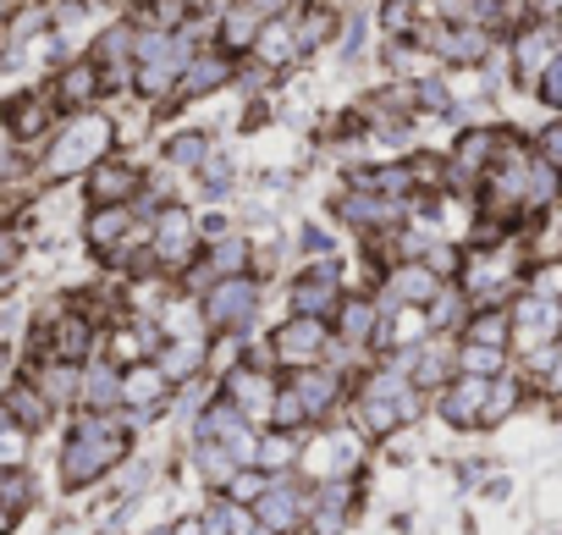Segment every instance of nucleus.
<instances>
[{
	"mask_svg": "<svg viewBox=\"0 0 562 535\" xmlns=\"http://www.w3.org/2000/svg\"><path fill=\"white\" fill-rule=\"evenodd\" d=\"M304 508H310V486L299 480V469L288 475H270L265 491L254 497V519L276 535H299L304 530Z\"/></svg>",
	"mask_w": 562,
	"mask_h": 535,
	"instance_id": "10",
	"label": "nucleus"
},
{
	"mask_svg": "<svg viewBox=\"0 0 562 535\" xmlns=\"http://www.w3.org/2000/svg\"><path fill=\"white\" fill-rule=\"evenodd\" d=\"M12 524H18V519H12V513H7V508H0V535H7V530H12Z\"/></svg>",
	"mask_w": 562,
	"mask_h": 535,
	"instance_id": "56",
	"label": "nucleus"
},
{
	"mask_svg": "<svg viewBox=\"0 0 562 535\" xmlns=\"http://www.w3.org/2000/svg\"><path fill=\"white\" fill-rule=\"evenodd\" d=\"M232 78H237V56H226L221 45H199V51L188 56V67H182V78H177V89H171V100H166V105L210 100V94L232 89Z\"/></svg>",
	"mask_w": 562,
	"mask_h": 535,
	"instance_id": "13",
	"label": "nucleus"
},
{
	"mask_svg": "<svg viewBox=\"0 0 562 535\" xmlns=\"http://www.w3.org/2000/svg\"><path fill=\"white\" fill-rule=\"evenodd\" d=\"M100 337H105V326H100V315H89V304H83V310H56V315L34 332V348H40V359L83 365V359L100 354Z\"/></svg>",
	"mask_w": 562,
	"mask_h": 535,
	"instance_id": "6",
	"label": "nucleus"
},
{
	"mask_svg": "<svg viewBox=\"0 0 562 535\" xmlns=\"http://www.w3.org/2000/svg\"><path fill=\"white\" fill-rule=\"evenodd\" d=\"M50 94H56V105H61V111H89V105L105 94V83H100V67H94L89 56H72V62H61V67H56V78H50Z\"/></svg>",
	"mask_w": 562,
	"mask_h": 535,
	"instance_id": "22",
	"label": "nucleus"
},
{
	"mask_svg": "<svg viewBox=\"0 0 562 535\" xmlns=\"http://www.w3.org/2000/svg\"><path fill=\"white\" fill-rule=\"evenodd\" d=\"M381 315H386V304H381L375 293H342V304H337V315H331V337H337L348 354H364V348L375 343Z\"/></svg>",
	"mask_w": 562,
	"mask_h": 535,
	"instance_id": "19",
	"label": "nucleus"
},
{
	"mask_svg": "<svg viewBox=\"0 0 562 535\" xmlns=\"http://www.w3.org/2000/svg\"><path fill=\"white\" fill-rule=\"evenodd\" d=\"M276 376H270V365H254L248 354L243 359H232L226 370H221V398L248 420V425H265L270 420V398H276Z\"/></svg>",
	"mask_w": 562,
	"mask_h": 535,
	"instance_id": "8",
	"label": "nucleus"
},
{
	"mask_svg": "<svg viewBox=\"0 0 562 535\" xmlns=\"http://www.w3.org/2000/svg\"><path fill=\"white\" fill-rule=\"evenodd\" d=\"M485 398H491V381H485V376H452V381L441 387L436 409H441V420H447L452 431H480V425H485Z\"/></svg>",
	"mask_w": 562,
	"mask_h": 535,
	"instance_id": "20",
	"label": "nucleus"
},
{
	"mask_svg": "<svg viewBox=\"0 0 562 535\" xmlns=\"http://www.w3.org/2000/svg\"><path fill=\"white\" fill-rule=\"evenodd\" d=\"M248 62H254V67H265L270 78H276V73H288V67L299 62V40H293V12H281V18H265V23H259V40H254Z\"/></svg>",
	"mask_w": 562,
	"mask_h": 535,
	"instance_id": "23",
	"label": "nucleus"
},
{
	"mask_svg": "<svg viewBox=\"0 0 562 535\" xmlns=\"http://www.w3.org/2000/svg\"><path fill=\"white\" fill-rule=\"evenodd\" d=\"M364 464V442L348 436V431H331L321 436L315 447H299V469H310L315 480H337V475H353Z\"/></svg>",
	"mask_w": 562,
	"mask_h": 535,
	"instance_id": "21",
	"label": "nucleus"
},
{
	"mask_svg": "<svg viewBox=\"0 0 562 535\" xmlns=\"http://www.w3.org/2000/svg\"><path fill=\"white\" fill-rule=\"evenodd\" d=\"M529 293H540V299H557V304H562V259H540V265H535Z\"/></svg>",
	"mask_w": 562,
	"mask_h": 535,
	"instance_id": "44",
	"label": "nucleus"
},
{
	"mask_svg": "<svg viewBox=\"0 0 562 535\" xmlns=\"http://www.w3.org/2000/svg\"><path fill=\"white\" fill-rule=\"evenodd\" d=\"M56 122H61V105H56L50 83L45 89H18V94H7V105H0V133H7L12 149H23V155L34 144H45Z\"/></svg>",
	"mask_w": 562,
	"mask_h": 535,
	"instance_id": "7",
	"label": "nucleus"
},
{
	"mask_svg": "<svg viewBox=\"0 0 562 535\" xmlns=\"http://www.w3.org/2000/svg\"><path fill=\"white\" fill-rule=\"evenodd\" d=\"M529 7H535V18H540V23H551V18L562 12V0H529Z\"/></svg>",
	"mask_w": 562,
	"mask_h": 535,
	"instance_id": "52",
	"label": "nucleus"
},
{
	"mask_svg": "<svg viewBox=\"0 0 562 535\" xmlns=\"http://www.w3.org/2000/svg\"><path fill=\"white\" fill-rule=\"evenodd\" d=\"M29 442H34V431H23L12 414H0V469H23L29 464Z\"/></svg>",
	"mask_w": 562,
	"mask_h": 535,
	"instance_id": "41",
	"label": "nucleus"
},
{
	"mask_svg": "<svg viewBox=\"0 0 562 535\" xmlns=\"http://www.w3.org/2000/svg\"><path fill=\"white\" fill-rule=\"evenodd\" d=\"M513 409H518V381H507V376H491V398H485V425L507 420Z\"/></svg>",
	"mask_w": 562,
	"mask_h": 535,
	"instance_id": "43",
	"label": "nucleus"
},
{
	"mask_svg": "<svg viewBox=\"0 0 562 535\" xmlns=\"http://www.w3.org/2000/svg\"><path fill=\"white\" fill-rule=\"evenodd\" d=\"M386 7H414V12H425V0H386Z\"/></svg>",
	"mask_w": 562,
	"mask_h": 535,
	"instance_id": "54",
	"label": "nucleus"
},
{
	"mask_svg": "<svg viewBox=\"0 0 562 535\" xmlns=\"http://www.w3.org/2000/svg\"><path fill=\"white\" fill-rule=\"evenodd\" d=\"M452 365H458V376H502L507 370V348H491V343H458L452 348Z\"/></svg>",
	"mask_w": 562,
	"mask_h": 535,
	"instance_id": "37",
	"label": "nucleus"
},
{
	"mask_svg": "<svg viewBox=\"0 0 562 535\" xmlns=\"http://www.w3.org/2000/svg\"><path fill=\"white\" fill-rule=\"evenodd\" d=\"M299 447H304V431H276V425H265V431H259V447H254V464H259L265 475H288V469H299Z\"/></svg>",
	"mask_w": 562,
	"mask_h": 535,
	"instance_id": "33",
	"label": "nucleus"
},
{
	"mask_svg": "<svg viewBox=\"0 0 562 535\" xmlns=\"http://www.w3.org/2000/svg\"><path fill=\"white\" fill-rule=\"evenodd\" d=\"M507 321H513V343L507 348H524V354H540L557 343L562 332V304L557 299H540V293H524L507 304Z\"/></svg>",
	"mask_w": 562,
	"mask_h": 535,
	"instance_id": "14",
	"label": "nucleus"
},
{
	"mask_svg": "<svg viewBox=\"0 0 562 535\" xmlns=\"http://www.w3.org/2000/svg\"><path fill=\"white\" fill-rule=\"evenodd\" d=\"M337 29H342V12H337V7H326V0H310V7H293V40H299V56L337 45Z\"/></svg>",
	"mask_w": 562,
	"mask_h": 535,
	"instance_id": "28",
	"label": "nucleus"
},
{
	"mask_svg": "<svg viewBox=\"0 0 562 535\" xmlns=\"http://www.w3.org/2000/svg\"><path fill=\"white\" fill-rule=\"evenodd\" d=\"M546 29H551V34H557V45H562V12H557V18L546 23Z\"/></svg>",
	"mask_w": 562,
	"mask_h": 535,
	"instance_id": "55",
	"label": "nucleus"
},
{
	"mask_svg": "<svg viewBox=\"0 0 562 535\" xmlns=\"http://www.w3.org/2000/svg\"><path fill=\"white\" fill-rule=\"evenodd\" d=\"M138 188H144V166L127 160V155H116V149L83 171V199L89 204H133Z\"/></svg>",
	"mask_w": 562,
	"mask_h": 535,
	"instance_id": "18",
	"label": "nucleus"
},
{
	"mask_svg": "<svg viewBox=\"0 0 562 535\" xmlns=\"http://www.w3.org/2000/svg\"><path fill=\"white\" fill-rule=\"evenodd\" d=\"M259 304H265V282L248 277V271H243V277H226V282H215V288L199 293V315H204V332H210V337H248Z\"/></svg>",
	"mask_w": 562,
	"mask_h": 535,
	"instance_id": "3",
	"label": "nucleus"
},
{
	"mask_svg": "<svg viewBox=\"0 0 562 535\" xmlns=\"http://www.w3.org/2000/svg\"><path fill=\"white\" fill-rule=\"evenodd\" d=\"M171 535H204V519H199V513H188V519H177V524H171Z\"/></svg>",
	"mask_w": 562,
	"mask_h": 535,
	"instance_id": "51",
	"label": "nucleus"
},
{
	"mask_svg": "<svg viewBox=\"0 0 562 535\" xmlns=\"http://www.w3.org/2000/svg\"><path fill=\"white\" fill-rule=\"evenodd\" d=\"M133 45H138V23H133V18H116V23L100 29L94 45L83 51V56L100 67L105 94H133Z\"/></svg>",
	"mask_w": 562,
	"mask_h": 535,
	"instance_id": "9",
	"label": "nucleus"
},
{
	"mask_svg": "<svg viewBox=\"0 0 562 535\" xmlns=\"http://www.w3.org/2000/svg\"><path fill=\"white\" fill-rule=\"evenodd\" d=\"M469 310H474V304H469V293H463L458 282H441V288H436V299L425 304V326H430L436 337H452V332L469 321Z\"/></svg>",
	"mask_w": 562,
	"mask_h": 535,
	"instance_id": "35",
	"label": "nucleus"
},
{
	"mask_svg": "<svg viewBox=\"0 0 562 535\" xmlns=\"http://www.w3.org/2000/svg\"><path fill=\"white\" fill-rule=\"evenodd\" d=\"M199 182H204V199H232V188H237L232 155H215V149H210V160L199 166Z\"/></svg>",
	"mask_w": 562,
	"mask_h": 535,
	"instance_id": "40",
	"label": "nucleus"
},
{
	"mask_svg": "<svg viewBox=\"0 0 562 535\" xmlns=\"http://www.w3.org/2000/svg\"><path fill=\"white\" fill-rule=\"evenodd\" d=\"M507 51H513V78L535 89L540 67L557 56V34H551L546 23H529V29H518V34H513V45H507Z\"/></svg>",
	"mask_w": 562,
	"mask_h": 535,
	"instance_id": "27",
	"label": "nucleus"
},
{
	"mask_svg": "<svg viewBox=\"0 0 562 535\" xmlns=\"http://www.w3.org/2000/svg\"><path fill=\"white\" fill-rule=\"evenodd\" d=\"M50 29V0H23L18 12H7V23H0V45L7 51H23L29 40H40Z\"/></svg>",
	"mask_w": 562,
	"mask_h": 535,
	"instance_id": "36",
	"label": "nucleus"
},
{
	"mask_svg": "<svg viewBox=\"0 0 562 535\" xmlns=\"http://www.w3.org/2000/svg\"><path fill=\"white\" fill-rule=\"evenodd\" d=\"M155 365L166 370L171 387H182V381H193V376L210 370V337H166L155 348Z\"/></svg>",
	"mask_w": 562,
	"mask_h": 535,
	"instance_id": "26",
	"label": "nucleus"
},
{
	"mask_svg": "<svg viewBox=\"0 0 562 535\" xmlns=\"http://www.w3.org/2000/svg\"><path fill=\"white\" fill-rule=\"evenodd\" d=\"M78 409H100V414L122 409V365H111L105 354L83 359L78 365Z\"/></svg>",
	"mask_w": 562,
	"mask_h": 535,
	"instance_id": "24",
	"label": "nucleus"
},
{
	"mask_svg": "<svg viewBox=\"0 0 562 535\" xmlns=\"http://www.w3.org/2000/svg\"><path fill=\"white\" fill-rule=\"evenodd\" d=\"M149 535H171V524H160V530H149Z\"/></svg>",
	"mask_w": 562,
	"mask_h": 535,
	"instance_id": "58",
	"label": "nucleus"
},
{
	"mask_svg": "<svg viewBox=\"0 0 562 535\" xmlns=\"http://www.w3.org/2000/svg\"><path fill=\"white\" fill-rule=\"evenodd\" d=\"M342 265L337 259H304V271L293 277V288H288V304H293V315H321V321H331L337 315V304H342Z\"/></svg>",
	"mask_w": 562,
	"mask_h": 535,
	"instance_id": "12",
	"label": "nucleus"
},
{
	"mask_svg": "<svg viewBox=\"0 0 562 535\" xmlns=\"http://www.w3.org/2000/svg\"><path fill=\"white\" fill-rule=\"evenodd\" d=\"M299 254H304V259H337V237H331L326 226H304V232H299Z\"/></svg>",
	"mask_w": 562,
	"mask_h": 535,
	"instance_id": "45",
	"label": "nucleus"
},
{
	"mask_svg": "<svg viewBox=\"0 0 562 535\" xmlns=\"http://www.w3.org/2000/svg\"><path fill=\"white\" fill-rule=\"evenodd\" d=\"M226 232H232V215H221V210H215V215H199V243H215V237H226Z\"/></svg>",
	"mask_w": 562,
	"mask_h": 535,
	"instance_id": "48",
	"label": "nucleus"
},
{
	"mask_svg": "<svg viewBox=\"0 0 562 535\" xmlns=\"http://www.w3.org/2000/svg\"><path fill=\"white\" fill-rule=\"evenodd\" d=\"M353 420H359V436H392L403 431V403L397 398H381V392H353Z\"/></svg>",
	"mask_w": 562,
	"mask_h": 535,
	"instance_id": "32",
	"label": "nucleus"
},
{
	"mask_svg": "<svg viewBox=\"0 0 562 535\" xmlns=\"http://www.w3.org/2000/svg\"><path fill=\"white\" fill-rule=\"evenodd\" d=\"M342 370L337 365H310V370H288V392L299 398V409H304V425L315 431V425H326L331 414H337V403H342Z\"/></svg>",
	"mask_w": 562,
	"mask_h": 535,
	"instance_id": "15",
	"label": "nucleus"
},
{
	"mask_svg": "<svg viewBox=\"0 0 562 535\" xmlns=\"http://www.w3.org/2000/svg\"><path fill=\"white\" fill-rule=\"evenodd\" d=\"M248 7H254L259 18H281V12H293L299 0H248Z\"/></svg>",
	"mask_w": 562,
	"mask_h": 535,
	"instance_id": "50",
	"label": "nucleus"
},
{
	"mask_svg": "<svg viewBox=\"0 0 562 535\" xmlns=\"http://www.w3.org/2000/svg\"><path fill=\"white\" fill-rule=\"evenodd\" d=\"M265 354H270L276 370L326 365V354H331V321H321V315H288V321H276V332L265 337Z\"/></svg>",
	"mask_w": 562,
	"mask_h": 535,
	"instance_id": "5",
	"label": "nucleus"
},
{
	"mask_svg": "<svg viewBox=\"0 0 562 535\" xmlns=\"http://www.w3.org/2000/svg\"><path fill=\"white\" fill-rule=\"evenodd\" d=\"M29 381L40 387V398L50 409H78V365H67V359H34Z\"/></svg>",
	"mask_w": 562,
	"mask_h": 535,
	"instance_id": "30",
	"label": "nucleus"
},
{
	"mask_svg": "<svg viewBox=\"0 0 562 535\" xmlns=\"http://www.w3.org/2000/svg\"><path fill=\"white\" fill-rule=\"evenodd\" d=\"M540 155H546V160H551V166H562V122H557V127H546V133H540Z\"/></svg>",
	"mask_w": 562,
	"mask_h": 535,
	"instance_id": "49",
	"label": "nucleus"
},
{
	"mask_svg": "<svg viewBox=\"0 0 562 535\" xmlns=\"http://www.w3.org/2000/svg\"><path fill=\"white\" fill-rule=\"evenodd\" d=\"M265 480H270V475H265L259 464H243V469H237V475H232V480L221 486V497H232V502H243V508H254V497L265 491Z\"/></svg>",
	"mask_w": 562,
	"mask_h": 535,
	"instance_id": "42",
	"label": "nucleus"
},
{
	"mask_svg": "<svg viewBox=\"0 0 562 535\" xmlns=\"http://www.w3.org/2000/svg\"><path fill=\"white\" fill-rule=\"evenodd\" d=\"M436 288H441V277L430 271L425 259H392L386 271H381L375 299H381L386 310H425V304L436 299Z\"/></svg>",
	"mask_w": 562,
	"mask_h": 535,
	"instance_id": "16",
	"label": "nucleus"
},
{
	"mask_svg": "<svg viewBox=\"0 0 562 535\" xmlns=\"http://www.w3.org/2000/svg\"><path fill=\"white\" fill-rule=\"evenodd\" d=\"M502 138H507L502 127H463L452 155H447V188H480V177L491 171Z\"/></svg>",
	"mask_w": 562,
	"mask_h": 535,
	"instance_id": "17",
	"label": "nucleus"
},
{
	"mask_svg": "<svg viewBox=\"0 0 562 535\" xmlns=\"http://www.w3.org/2000/svg\"><path fill=\"white\" fill-rule=\"evenodd\" d=\"M210 149H215V138H210L204 127H171L166 144H160V160L188 177V171H199V166L210 160Z\"/></svg>",
	"mask_w": 562,
	"mask_h": 535,
	"instance_id": "31",
	"label": "nucleus"
},
{
	"mask_svg": "<svg viewBox=\"0 0 562 535\" xmlns=\"http://www.w3.org/2000/svg\"><path fill=\"white\" fill-rule=\"evenodd\" d=\"M535 94L546 100V105H562V51L540 67V78H535Z\"/></svg>",
	"mask_w": 562,
	"mask_h": 535,
	"instance_id": "47",
	"label": "nucleus"
},
{
	"mask_svg": "<svg viewBox=\"0 0 562 535\" xmlns=\"http://www.w3.org/2000/svg\"><path fill=\"white\" fill-rule=\"evenodd\" d=\"M133 453V431L122 420V409L100 414V409H78L72 431L61 442V486L67 491H89L94 480H105L122 458Z\"/></svg>",
	"mask_w": 562,
	"mask_h": 535,
	"instance_id": "1",
	"label": "nucleus"
},
{
	"mask_svg": "<svg viewBox=\"0 0 562 535\" xmlns=\"http://www.w3.org/2000/svg\"><path fill=\"white\" fill-rule=\"evenodd\" d=\"M182 12H215V0H177Z\"/></svg>",
	"mask_w": 562,
	"mask_h": 535,
	"instance_id": "53",
	"label": "nucleus"
},
{
	"mask_svg": "<svg viewBox=\"0 0 562 535\" xmlns=\"http://www.w3.org/2000/svg\"><path fill=\"white\" fill-rule=\"evenodd\" d=\"M7 12H12V0H0V23H7Z\"/></svg>",
	"mask_w": 562,
	"mask_h": 535,
	"instance_id": "57",
	"label": "nucleus"
},
{
	"mask_svg": "<svg viewBox=\"0 0 562 535\" xmlns=\"http://www.w3.org/2000/svg\"><path fill=\"white\" fill-rule=\"evenodd\" d=\"M259 12L248 7V0H221V12H215V45L226 51V56H248L254 51V40H259Z\"/></svg>",
	"mask_w": 562,
	"mask_h": 535,
	"instance_id": "25",
	"label": "nucleus"
},
{
	"mask_svg": "<svg viewBox=\"0 0 562 535\" xmlns=\"http://www.w3.org/2000/svg\"><path fill=\"white\" fill-rule=\"evenodd\" d=\"M34 497H40V486H34L29 469H0V508H7L12 519H23L34 508Z\"/></svg>",
	"mask_w": 562,
	"mask_h": 535,
	"instance_id": "39",
	"label": "nucleus"
},
{
	"mask_svg": "<svg viewBox=\"0 0 562 535\" xmlns=\"http://www.w3.org/2000/svg\"><path fill=\"white\" fill-rule=\"evenodd\" d=\"M193 469L204 475V486H210V491H221V486H226V480H232L243 464H237V458H232L221 442H193Z\"/></svg>",
	"mask_w": 562,
	"mask_h": 535,
	"instance_id": "38",
	"label": "nucleus"
},
{
	"mask_svg": "<svg viewBox=\"0 0 562 535\" xmlns=\"http://www.w3.org/2000/svg\"><path fill=\"white\" fill-rule=\"evenodd\" d=\"M337 221L348 226V232H359V237H381V232H392V226H403L408 221V199H386V193H370V188H348V193H337Z\"/></svg>",
	"mask_w": 562,
	"mask_h": 535,
	"instance_id": "11",
	"label": "nucleus"
},
{
	"mask_svg": "<svg viewBox=\"0 0 562 535\" xmlns=\"http://www.w3.org/2000/svg\"><path fill=\"white\" fill-rule=\"evenodd\" d=\"M149 480H155V464H149V458H133V464L122 469V502L144 497V491H149Z\"/></svg>",
	"mask_w": 562,
	"mask_h": 535,
	"instance_id": "46",
	"label": "nucleus"
},
{
	"mask_svg": "<svg viewBox=\"0 0 562 535\" xmlns=\"http://www.w3.org/2000/svg\"><path fill=\"white\" fill-rule=\"evenodd\" d=\"M149 271H166V277H177V271H188L193 265V254H199V215L182 204V199H171V204H160L155 215H149Z\"/></svg>",
	"mask_w": 562,
	"mask_h": 535,
	"instance_id": "4",
	"label": "nucleus"
},
{
	"mask_svg": "<svg viewBox=\"0 0 562 535\" xmlns=\"http://www.w3.org/2000/svg\"><path fill=\"white\" fill-rule=\"evenodd\" d=\"M458 343H491V348H507V343H513L507 304H474L469 321L458 326Z\"/></svg>",
	"mask_w": 562,
	"mask_h": 535,
	"instance_id": "34",
	"label": "nucleus"
},
{
	"mask_svg": "<svg viewBox=\"0 0 562 535\" xmlns=\"http://www.w3.org/2000/svg\"><path fill=\"white\" fill-rule=\"evenodd\" d=\"M0 414H12L23 431H34V436H40V431L50 425V414H56V409L40 398V387H34L29 376H18V381H7V392H0Z\"/></svg>",
	"mask_w": 562,
	"mask_h": 535,
	"instance_id": "29",
	"label": "nucleus"
},
{
	"mask_svg": "<svg viewBox=\"0 0 562 535\" xmlns=\"http://www.w3.org/2000/svg\"><path fill=\"white\" fill-rule=\"evenodd\" d=\"M116 149V122L105 116V111H67L56 127H50V138H45V160L34 166V177H45V182H72V177H83L94 160H105Z\"/></svg>",
	"mask_w": 562,
	"mask_h": 535,
	"instance_id": "2",
	"label": "nucleus"
}]
</instances>
